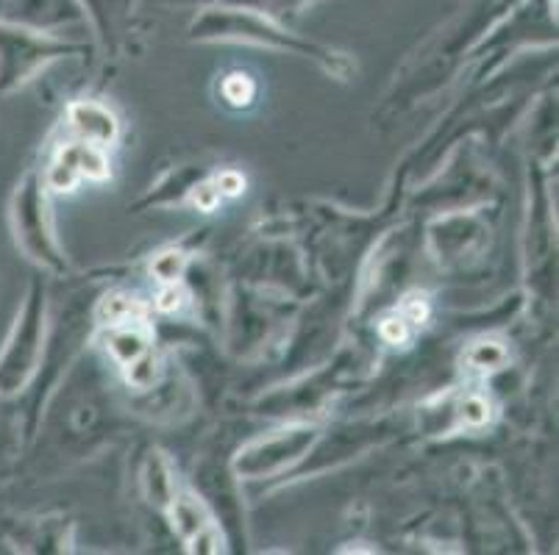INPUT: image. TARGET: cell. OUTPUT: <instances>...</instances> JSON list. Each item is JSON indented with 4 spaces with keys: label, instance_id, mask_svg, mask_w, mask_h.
I'll return each mask as SVG.
<instances>
[{
    "label": "cell",
    "instance_id": "8",
    "mask_svg": "<svg viewBox=\"0 0 559 555\" xmlns=\"http://www.w3.org/2000/svg\"><path fill=\"white\" fill-rule=\"evenodd\" d=\"M287 434V431H284ZM312 431H289L287 436H278V439H271V442H264L262 445V456H264V464L259 467V472H273L278 470V467L289 464L293 458L298 456V453L304 450L307 445H312Z\"/></svg>",
    "mask_w": 559,
    "mask_h": 555
},
{
    "label": "cell",
    "instance_id": "7",
    "mask_svg": "<svg viewBox=\"0 0 559 555\" xmlns=\"http://www.w3.org/2000/svg\"><path fill=\"white\" fill-rule=\"evenodd\" d=\"M151 345V330L145 317L142 319H129V323L109 325V350L120 364L131 366L134 361H140L142 355L148 353Z\"/></svg>",
    "mask_w": 559,
    "mask_h": 555
},
{
    "label": "cell",
    "instance_id": "17",
    "mask_svg": "<svg viewBox=\"0 0 559 555\" xmlns=\"http://www.w3.org/2000/svg\"><path fill=\"white\" fill-rule=\"evenodd\" d=\"M462 420L467 425H481V422L490 420V406H487L485 397H467L462 403Z\"/></svg>",
    "mask_w": 559,
    "mask_h": 555
},
{
    "label": "cell",
    "instance_id": "6",
    "mask_svg": "<svg viewBox=\"0 0 559 555\" xmlns=\"http://www.w3.org/2000/svg\"><path fill=\"white\" fill-rule=\"evenodd\" d=\"M68 120L86 142L98 147H109L117 140V117L100 104L79 100L68 109Z\"/></svg>",
    "mask_w": 559,
    "mask_h": 555
},
{
    "label": "cell",
    "instance_id": "12",
    "mask_svg": "<svg viewBox=\"0 0 559 555\" xmlns=\"http://www.w3.org/2000/svg\"><path fill=\"white\" fill-rule=\"evenodd\" d=\"M467 364H471V370H479V373L498 370V366L507 364V350L498 342H479L467 350Z\"/></svg>",
    "mask_w": 559,
    "mask_h": 555
},
{
    "label": "cell",
    "instance_id": "16",
    "mask_svg": "<svg viewBox=\"0 0 559 555\" xmlns=\"http://www.w3.org/2000/svg\"><path fill=\"white\" fill-rule=\"evenodd\" d=\"M185 303H187V292H185V287H179V283H167L165 292L156 298V309L165 314L179 312V309H185Z\"/></svg>",
    "mask_w": 559,
    "mask_h": 555
},
{
    "label": "cell",
    "instance_id": "9",
    "mask_svg": "<svg viewBox=\"0 0 559 555\" xmlns=\"http://www.w3.org/2000/svg\"><path fill=\"white\" fill-rule=\"evenodd\" d=\"M81 145H68L56 153L53 165H50L48 183L56 192H70L81 181Z\"/></svg>",
    "mask_w": 559,
    "mask_h": 555
},
{
    "label": "cell",
    "instance_id": "1",
    "mask_svg": "<svg viewBox=\"0 0 559 555\" xmlns=\"http://www.w3.org/2000/svg\"><path fill=\"white\" fill-rule=\"evenodd\" d=\"M192 34L201 39H246V43L289 48L296 50V53H307L312 56V59L323 61V64H326L329 70H334V73H348V64H345L343 56L320 48V45L314 43H304V39L293 37V34H287L284 28H278L276 23H271L262 12H251V9H206V12L195 20V25H192Z\"/></svg>",
    "mask_w": 559,
    "mask_h": 555
},
{
    "label": "cell",
    "instance_id": "11",
    "mask_svg": "<svg viewBox=\"0 0 559 555\" xmlns=\"http://www.w3.org/2000/svg\"><path fill=\"white\" fill-rule=\"evenodd\" d=\"M221 92L228 106H234V109H248L253 104V98H257V84H253V79L248 73H231L223 79Z\"/></svg>",
    "mask_w": 559,
    "mask_h": 555
},
{
    "label": "cell",
    "instance_id": "19",
    "mask_svg": "<svg viewBox=\"0 0 559 555\" xmlns=\"http://www.w3.org/2000/svg\"><path fill=\"white\" fill-rule=\"evenodd\" d=\"M192 201H195V206L201 208V212H215L217 203H221V192H217L215 183H203V186L195 190Z\"/></svg>",
    "mask_w": 559,
    "mask_h": 555
},
{
    "label": "cell",
    "instance_id": "15",
    "mask_svg": "<svg viewBox=\"0 0 559 555\" xmlns=\"http://www.w3.org/2000/svg\"><path fill=\"white\" fill-rule=\"evenodd\" d=\"M379 334L384 336V342L404 345L409 339V323L401 314H395V317H388L379 325Z\"/></svg>",
    "mask_w": 559,
    "mask_h": 555
},
{
    "label": "cell",
    "instance_id": "3",
    "mask_svg": "<svg viewBox=\"0 0 559 555\" xmlns=\"http://www.w3.org/2000/svg\"><path fill=\"white\" fill-rule=\"evenodd\" d=\"M39 300L34 298L25 305L23 317H20L17 328H14L12 339L7 342V350L0 355V391H14L25 384L28 373L34 370V359H37V342H39Z\"/></svg>",
    "mask_w": 559,
    "mask_h": 555
},
{
    "label": "cell",
    "instance_id": "18",
    "mask_svg": "<svg viewBox=\"0 0 559 555\" xmlns=\"http://www.w3.org/2000/svg\"><path fill=\"white\" fill-rule=\"evenodd\" d=\"M215 186H217V192H221V197H237V195H242V190H246V178H242L240 172L226 170L217 176Z\"/></svg>",
    "mask_w": 559,
    "mask_h": 555
},
{
    "label": "cell",
    "instance_id": "2",
    "mask_svg": "<svg viewBox=\"0 0 559 555\" xmlns=\"http://www.w3.org/2000/svg\"><path fill=\"white\" fill-rule=\"evenodd\" d=\"M64 53V45L43 37L32 28H20L0 20V92L25 81L43 61Z\"/></svg>",
    "mask_w": 559,
    "mask_h": 555
},
{
    "label": "cell",
    "instance_id": "5",
    "mask_svg": "<svg viewBox=\"0 0 559 555\" xmlns=\"http://www.w3.org/2000/svg\"><path fill=\"white\" fill-rule=\"evenodd\" d=\"M14 226H17V242L34 258H45V262L53 258L50 256L48 233L43 226V203H39V195L32 183L20 190L17 201H14Z\"/></svg>",
    "mask_w": 559,
    "mask_h": 555
},
{
    "label": "cell",
    "instance_id": "14",
    "mask_svg": "<svg viewBox=\"0 0 559 555\" xmlns=\"http://www.w3.org/2000/svg\"><path fill=\"white\" fill-rule=\"evenodd\" d=\"M401 317L409 325H424L429 319V300H426V294H409L401 303Z\"/></svg>",
    "mask_w": 559,
    "mask_h": 555
},
{
    "label": "cell",
    "instance_id": "10",
    "mask_svg": "<svg viewBox=\"0 0 559 555\" xmlns=\"http://www.w3.org/2000/svg\"><path fill=\"white\" fill-rule=\"evenodd\" d=\"M100 323L104 325H120L129 323V319H142L145 317V305L136 298H129V294H111L100 303L98 312Z\"/></svg>",
    "mask_w": 559,
    "mask_h": 555
},
{
    "label": "cell",
    "instance_id": "13",
    "mask_svg": "<svg viewBox=\"0 0 559 555\" xmlns=\"http://www.w3.org/2000/svg\"><path fill=\"white\" fill-rule=\"evenodd\" d=\"M185 267H187V256L181 251H167L162 253L159 258L154 262V275L159 278V281L165 283H176L185 275Z\"/></svg>",
    "mask_w": 559,
    "mask_h": 555
},
{
    "label": "cell",
    "instance_id": "4",
    "mask_svg": "<svg viewBox=\"0 0 559 555\" xmlns=\"http://www.w3.org/2000/svg\"><path fill=\"white\" fill-rule=\"evenodd\" d=\"M173 526L181 533V539L190 542L195 553H217L223 547V536L212 526L210 514L195 497L185 495L173 506Z\"/></svg>",
    "mask_w": 559,
    "mask_h": 555
}]
</instances>
